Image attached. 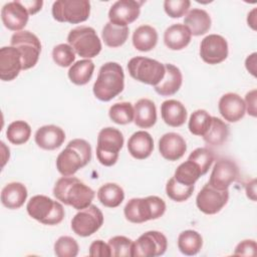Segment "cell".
Listing matches in <instances>:
<instances>
[{
	"mask_svg": "<svg viewBox=\"0 0 257 257\" xmlns=\"http://www.w3.org/2000/svg\"><path fill=\"white\" fill-rule=\"evenodd\" d=\"M53 195L64 205L71 206L79 211L91 205L94 191L75 177L63 176L56 181Z\"/></svg>",
	"mask_w": 257,
	"mask_h": 257,
	"instance_id": "6da1fadb",
	"label": "cell"
},
{
	"mask_svg": "<svg viewBox=\"0 0 257 257\" xmlns=\"http://www.w3.org/2000/svg\"><path fill=\"white\" fill-rule=\"evenodd\" d=\"M124 87V73L117 62H106L99 68L93 84V94L101 101H109L118 95Z\"/></svg>",
	"mask_w": 257,
	"mask_h": 257,
	"instance_id": "7a4b0ae2",
	"label": "cell"
},
{
	"mask_svg": "<svg viewBox=\"0 0 257 257\" xmlns=\"http://www.w3.org/2000/svg\"><path fill=\"white\" fill-rule=\"evenodd\" d=\"M91 160V147L82 139L70 141L57 156L56 169L64 177L73 176Z\"/></svg>",
	"mask_w": 257,
	"mask_h": 257,
	"instance_id": "3957f363",
	"label": "cell"
},
{
	"mask_svg": "<svg viewBox=\"0 0 257 257\" xmlns=\"http://www.w3.org/2000/svg\"><path fill=\"white\" fill-rule=\"evenodd\" d=\"M166 212L165 201L158 196L133 198L123 208L125 219L135 224H141L162 217Z\"/></svg>",
	"mask_w": 257,
	"mask_h": 257,
	"instance_id": "277c9868",
	"label": "cell"
},
{
	"mask_svg": "<svg viewBox=\"0 0 257 257\" xmlns=\"http://www.w3.org/2000/svg\"><path fill=\"white\" fill-rule=\"evenodd\" d=\"M26 210L31 218L50 226L59 224L65 216L63 206L44 195L33 196L28 201Z\"/></svg>",
	"mask_w": 257,
	"mask_h": 257,
	"instance_id": "5b68a950",
	"label": "cell"
},
{
	"mask_svg": "<svg viewBox=\"0 0 257 257\" xmlns=\"http://www.w3.org/2000/svg\"><path fill=\"white\" fill-rule=\"evenodd\" d=\"M123 142V136L117 128L107 126L100 130L97 136L96 146V158L98 162L105 167L113 166L118 159Z\"/></svg>",
	"mask_w": 257,
	"mask_h": 257,
	"instance_id": "8992f818",
	"label": "cell"
},
{
	"mask_svg": "<svg viewBox=\"0 0 257 257\" xmlns=\"http://www.w3.org/2000/svg\"><path fill=\"white\" fill-rule=\"evenodd\" d=\"M67 42L74 52L84 58H92L99 54L101 42L96 31L89 26H78L71 29L67 35Z\"/></svg>",
	"mask_w": 257,
	"mask_h": 257,
	"instance_id": "52a82bcc",
	"label": "cell"
},
{
	"mask_svg": "<svg viewBox=\"0 0 257 257\" xmlns=\"http://www.w3.org/2000/svg\"><path fill=\"white\" fill-rule=\"evenodd\" d=\"M130 75L145 84L157 85L165 75V65L158 60L137 56L133 57L127 63Z\"/></svg>",
	"mask_w": 257,
	"mask_h": 257,
	"instance_id": "ba28073f",
	"label": "cell"
},
{
	"mask_svg": "<svg viewBox=\"0 0 257 257\" xmlns=\"http://www.w3.org/2000/svg\"><path fill=\"white\" fill-rule=\"evenodd\" d=\"M51 12L58 22L81 23L89 17L90 2L88 0H58L52 4Z\"/></svg>",
	"mask_w": 257,
	"mask_h": 257,
	"instance_id": "9c48e42d",
	"label": "cell"
},
{
	"mask_svg": "<svg viewBox=\"0 0 257 257\" xmlns=\"http://www.w3.org/2000/svg\"><path fill=\"white\" fill-rule=\"evenodd\" d=\"M10 43L21 54L23 70H27L37 63L41 52V43L35 34L28 30L15 32L11 36Z\"/></svg>",
	"mask_w": 257,
	"mask_h": 257,
	"instance_id": "30bf717a",
	"label": "cell"
},
{
	"mask_svg": "<svg viewBox=\"0 0 257 257\" xmlns=\"http://www.w3.org/2000/svg\"><path fill=\"white\" fill-rule=\"evenodd\" d=\"M168 248L167 237L159 231H148L133 245V257H156L165 254Z\"/></svg>",
	"mask_w": 257,
	"mask_h": 257,
	"instance_id": "8fae6325",
	"label": "cell"
},
{
	"mask_svg": "<svg viewBox=\"0 0 257 257\" xmlns=\"http://www.w3.org/2000/svg\"><path fill=\"white\" fill-rule=\"evenodd\" d=\"M102 224V212L95 205H89L74 215L71 220V229L80 237H88L95 233Z\"/></svg>",
	"mask_w": 257,
	"mask_h": 257,
	"instance_id": "7c38bea8",
	"label": "cell"
},
{
	"mask_svg": "<svg viewBox=\"0 0 257 257\" xmlns=\"http://www.w3.org/2000/svg\"><path fill=\"white\" fill-rule=\"evenodd\" d=\"M228 200V190H218L207 183L198 193L196 197V205L202 213L206 215H214L222 210Z\"/></svg>",
	"mask_w": 257,
	"mask_h": 257,
	"instance_id": "4fadbf2b",
	"label": "cell"
},
{
	"mask_svg": "<svg viewBox=\"0 0 257 257\" xmlns=\"http://www.w3.org/2000/svg\"><path fill=\"white\" fill-rule=\"evenodd\" d=\"M200 56L206 63H221L228 56L227 40L218 34L207 35L201 41Z\"/></svg>",
	"mask_w": 257,
	"mask_h": 257,
	"instance_id": "5bb4252c",
	"label": "cell"
},
{
	"mask_svg": "<svg viewBox=\"0 0 257 257\" xmlns=\"http://www.w3.org/2000/svg\"><path fill=\"white\" fill-rule=\"evenodd\" d=\"M239 177V168L229 159L218 160L211 172L209 184L218 190H228L229 186Z\"/></svg>",
	"mask_w": 257,
	"mask_h": 257,
	"instance_id": "9a60e30c",
	"label": "cell"
},
{
	"mask_svg": "<svg viewBox=\"0 0 257 257\" xmlns=\"http://www.w3.org/2000/svg\"><path fill=\"white\" fill-rule=\"evenodd\" d=\"M144 2L135 0H118L113 3L108 11L109 22L117 26H127L138 19L141 5Z\"/></svg>",
	"mask_w": 257,
	"mask_h": 257,
	"instance_id": "2e32d148",
	"label": "cell"
},
{
	"mask_svg": "<svg viewBox=\"0 0 257 257\" xmlns=\"http://www.w3.org/2000/svg\"><path fill=\"white\" fill-rule=\"evenodd\" d=\"M29 13L21 1L6 3L1 10V19L4 26L12 31H22L26 26Z\"/></svg>",
	"mask_w": 257,
	"mask_h": 257,
	"instance_id": "e0dca14e",
	"label": "cell"
},
{
	"mask_svg": "<svg viewBox=\"0 0 257 257\" xmlns=\"http://www.w3.org/2000/svg\"><path fill=\"white\" fill-rule=\"evenodd\" d=\"M22 69V57L19 50L13 46H4L0 49V78L11 81L16 78Z\"/></svg>",
	"mask_w": 257,
	"mask_h": 257,
	"instance_id": "ac0fdd59",
	"label": "cell"
},
{
	"mask_svg": "<svg viewBox=\"0 0 257 257\" xmlns=\"http://www.w3.org/2000/svg\"><path fill=\"white\" fill-rule=\"evenodd\" d=\"M220 114L229 122H236L243 118L246 106L243 98L234 92H228L221 96L218 102Z\"/></svg>",
	"mask_w": 257,
	"mask_h": 257,
	"instance_id": "d6986e66",
	"label": "cell"
},
{
	"mask_svg": "<svg viewBox=\"0 0 257 257\" xmlns=\"http://www.w3.org/2000/svg\"><path fill=\"white\" fill-rule=\"evenodd\" d=\"M159 151L164 159L174 162L185 155L187 144L181 135L177 133H167L163 135L159 141Z\"/></svg>",
	"mask_w": 257,
	"mask_h": 257,
	"instance_id": "ffe728a7",
	"label": "cell"
},
{
	"mask_svg": "<svg viewBox=\"0 0 257 257\" xmlns=\"http://www.w3.org/2000/svg\"><path fill=\"white\" fill-rule=\"evenodd\" d=\"M36 145L42 150L53 151L61 147L65 141L64 131L54 124H47L39 127L34 136Z\"/></svg>",
	"mask_w": 257,
	"mask_h": 257,
	"instance_id": "44dd1931",
	"label": "cell"
},
{
	"mask_svg": "<svg viewBox=\"0 0 257 257\" xmlns=\"http://www.w3.org/2000/svg\"><path fill=\"white\" fill-rule=\"evenodd\" d=\"M127 151L137 160H145L154 151L153 137L145 131L134 133L127 141Z\"/></svg>",
	"mask_w": 257,
	"mask_h": 257,
	"instance_id": "7402d4cb",
	"label": "cell"
},
{
	"mask_svg": "<svg viewBox=\"0 0 257 257\" xmlns=\"http://www.w3.org/2000/svg\"><path fill=\"white\" fill-rule=\"evenodd\" d=\"M165 75L163 79L154 86L156 92L162 96H170L175 94L182 86L183 76L181 70L171 63H166Z\"/></svg>",
	"mask_w": 257,
	"mask_h": 257,
	"instance_id": "603a6c76",
	"label": "cell"
},
{
	"mask_svg": "<svg viewBox=\"0 0 257 257\" xmlns=\"http://www.w3.org/2000/svg\"><path fill=\"white\" fill-rule=\"evenodd\" d=\"M161 115L166 124L178 127L187 120V109L181 101L168 99L161 104Z\"/></svg>",
	"mask_w": 257,
	"mask_h": 257,
	"instance_id": "cb8c5ba5",
	"label": "cell"
},
{
	"mask_svg": "<svg viewBox=\"0 0 257 257\" xmlns=\"http://www.w3.org/2000/svg\"><path fill=\"white\" fill-rule=\"evenodd\" d=\"M27 189L19 182L7 184L1 191V203L4 207L16 210L23 206L27 199Z\"/></svg>",
	"mask_w": 257,
	"mask_h": 257,
	"instance_id": "d4e9b609",
	"label": "cell"
},
{
	"mask_svg": "<svg viewBox=\"0 0 257 257\" xmlns=\"http://www.w3.org/2000/svg\"><path fill=\"white\" fill-rule=\"evenodd\" d=\"M192 38L189 28L181 23L173 24L164 33V42L172 50H181L188 46Z\"/></svg>",
	"mask_w": 257,
	"mask_h": 257,
	"instance_id": "484cf974",
	"label": "cell"
},
{
	"mask_svg": "<svg viewBox=\"0 0 257 257\" xmlns=\"http://www.w3.org/2000/svg\"><path fill=\"white\" fill-rule=\"evenodd\" d=\"M135 124L141 128L152 127L157 121V108L153 100L149 98L139 99L135 106Z\"/></svg>",
	"mask_w": 257,
	"mask_h": 257,
	"instance_id": "4316f807",
	"label": "cell"
},
{
	"mask_svg": "<svg viewBox=\"0 0 257 257\" xmlns=\"http://www.w3.org/2000/svg\"><path fill=\"white\" fill-rule=\"evenodd\" d=\"M211 17L204 9L194 8L190 10L184 19V25H186L191 34L194 36H200L209 31L211 28Z\"/></svg>",
	"mask_w": 257,
	"mask_h": 257,
	"instance_id": "83f0119b",
	"label": "cell"
},
{
	"mask_svg": "<svg viewBox=\"0 0 257 257\" xmlns=\"http://www.w3.org/2000/svg\"><path fill=\"white\" fill-rule=\"evenodd\" d=\"M158 43V32L150 25L139 26L133 34V44L135 48L142 52L151 51Z\"/></svg>",
	"mask_w": 257,
	"mask_h": 257,
	"instance_id": "f1b7e54d",
	"label": "cell"
},
{
	"mask_svg": "<svg viewBox=\"0 0 257 257\" xmlns=\"http://www.w3.org/2000/svg\"><path fill=\"white\" fill-rule=\"evenodd\" d=\"M97 199L104 207L116 208L122 203L124 199V192L117 184L106 183L98 189Z\"/></svg>",
	"mask_w": 257,
	"mask_h": 257,
	"instance_id": "f546056e",
	"label": "cell"
},
{
	"mask_svg": "<svg viewBox=\"0 0 257 257\" xmlns=\"http://www.w3.org/2000/svg\"><path fill=\"white\" fill-rule=\"evenodd\" d=\"M229 133V125L225 121L217 116H212L211 125L207 133L203 136V139L207 145L220 147L227 141Z\"/></svg>",
	"mask_w": 257,
	"mask_h": 257,
	"instance_id": "4dcf8cb0",
	"label": "cell"
},
{
	"mask_svg": "<svg viewBox=\"0 0 257 257\" xmlns=\"http://www.w3.org/2000/svg\"><path fill=\"white\" fill-rule=\"evenodd\" d=\"M202 246L203 238L195 230H185L178 237V248L184 255H196L200 252Z\"/></svg>",
	"mask_w": 257,
	"mask_h": 257,
	"instance_id": "1f68e13d",
	"label": "cell"
},
{
	"mask_svg": "<svg viewBox=\"0 0 257 257\" xmlns=\"http://www.w3.org/2000/svg\"><path fill=\"white\" fill-rule=\"evenodd\" d=\"M94 64L90 59H81L73 63L68 70L70 81L76 85H84L92 77Z\"/></svg>",
	"mask_w": 257,
	"mask_h": 257,
	"instance_id": "d6a6232c",
	"label": "cell"
},
{
	"mask_svg": "<svg viewBox=\"0 0 257 257\" xmlns=\"http://www.w3.org/2000/svg\"><path fill=\"white\" fill-rule=\"evenodd\" d=\"M101 37L105 45L108 47H119L125 43L128 37V27L117 26L107 22L102 28Z\"/></svg>",
	"mask_w": 257,
	"mask_h": 257,
	"instance_id": "836d02e7",
	"label": "cell"
},
{
	"mask_svg": "<svg viewBox=\"0 0 257 257\" xmlns=\"http://www.w3.org/2000/svg\"><path fill=\"white\" fill-rule=\"evenodd\" d=\"M201 176L202 173L198 165L193 161L187 160L176 169L174 178L181 184L186 186H193Z\"/></svg>",
	"mask_w": 257,
	"mask_h": 257,
	"instance_id": "e575fe53",
	"label": "cell"
},
{
	"mask_svg": "<svg viewBox=\"0 0 257 257\" xmlns=\"http://www.w3.org/2000/svg\"><path fill=\"white\" fill-rule=\"evenodd\" d=\"M212 122V116L205 109L195 110L189 119L188 127L191 134L203 137L209 130Z\"/></svg>",
	"mask_w": 257,
	"mask_h": 257,
	"instance_id": "d590c367",
	"label": "cell"
},
{
	"mask_svg": "<svg viewBox=\"0 0 257 257\" xmlns=\"http://www.w3.org/2000/svg\"><path fill=\"white\" fill-rule=\"evenodd\" d=\"M6 136L11 144L22 145L29 140L31 136V127L24 120H15L8 125Z\"/></svg>",
	"mask_w": 257,
	"mask_h": 257,
	"instance_id": "8d00e7d4",
	"label": "cell"
},
{
	"mask_svg": "<svg viewBox=\"0 0 257 257\" xmlns=\"http://www.w3.org/2000/svg\"><path fill=\"white\" fill-rule=\"evenodd\" d=\"M109 118L117 124H126L134 120L135 110L131 102H116L109 107Z\"/></svg>",
	"mask_w": 257,
	"mask_h": 257,
	"instance_id": "74e56055",
	"label": "cell"
},
{
	"mask_svg": "<svg viewBox=\"0 0 257 257\" xmlns=\"http://www.w3.org/2000/svg\"><path fill=\"white\" fill-rule=\"evenodd\" d=\"M195 186H186L179 183L174 177H172L166 185V194L167 196L175 202H185L193 194Z\"/></svg>",
	"mask_w": 257,
	"mask_h": 257,
	"instance_id": "f35d334b",
	"label": "cell"
},
{
	"mask_svg": "<svg viewBox=\"0 0 257 257\" xmlns=\"http://www.w3.org/2000/svg\"><path fill=\"white\" fill-rule=\"evenodd\" d=\"M108 246L110 248L111 256L114 257H133V245L132 239L125 236H114L108 240Z\"/></svg>",
	"mask_w": 257,
	"mask_h": 257,
	"instance_id": "ab89813d",
	"label": "cell"
},
{
	"mask_svg": "<svg viewBox=\"0 0 257 257\" xmlns=\"http://www.w3.org/2000/svg\"><path fill=\"white\" fill-rule=\"evenodd\" d=\"M188 160L193 161L195 164H197L201 170L202 176H204L205 174H207L210 167L212 166L215 160V155L208 148H197L190 154Z\"/></svg>",
	"mask_w": 257,
	"mask_h": 257,
	"instance_id": "60d3db41",
	"label": "cell"
},
{
	"mask_svg": "<svg viewBox=\"0 0 257 257\" xmlns=\"http://www.w3.org/2000/svg\"><path fill=\"white\" fill-rule=\"evenodd\" d=\"M78 250V243L69 236H61L54 243V254L57 257H75Z\"/></svg>",
	"mask_w": 257,
	"mask_h": 257,
	"instance_id": "b9f144b4",
	"label": "cell"
},
{
	"mask_svg": "<svg viewBox=\"0 0 257 257\" xmlns=\"http://www.w3.org/2000/svg\"><path fill=\"white\" fill-rule=\"evenodd\" d=\"M52 58L57 65L61 67H67L74 62L75 52L69 44L61 43L53 47Z\"/></svg>",
	"mask_w": 257,
	"mask_h": 257,
	"instance_id": "7bdbcfd3",
	"label": "cell"
},
{
	"mask_svg": "<svg viewBox=\"0 0 257 257\" xmlns=\"http://www.w3.org/2000/svg\"><path fill=\"white\" fill-rule=\"evenodd\" d=\"M190 5L189 0H166L164 9L171 18H180L188 12Z\"/></svg>",
	"mask_w": 257,
	"mask_h": 257,
	"instance_id": "ee69618b",
	"label": "cell"
},
{
	"mask_svg": "<svg viewBox=\"0 0 257 257\" xmlns=\"http://www.w3.org/2000/svg\"><path fill=\"white\" fill-rule=\"evenodd\" d=\"M88 254L91 257H109L111 256L110 248L108 244L104 243L102 240L93 241L88 250Z\"/></svg>",
	"mask_w": 257,
	"mask_h": 257,
	"instance_id": "f6af8a7d",
	"label": "cell"
},
{
	"mask_svg": "<svg viewBox=\"0 0 257 257\" xmlns=\"http://www.w3.org/2000/svg\"><path fill=\"white\" fill-rule=\"evenodd\" d=\"M256 250L257 245L254 240H243L236 246L233 254L239 256H255Z\"/></svg>",
	"mask_w": 257,
	"mask_h": 257,
	"instance_id": "bcb514c9",
	"label": "cell"
},
{
	"mask_svg": "<svg viewBox=\"0 0 257 257\" xmlns=\"http://www.w3.org/2000/svg\"><path fill=\"white\" fill-rule=\"evenodd\" d=\"M256 89H252L247 92L244 101L248 114L252 116H256Z\"/></svg>",
	"mask_w": 257,
	"mask_h": 257,
	"instance_id": "7dc6e473",
	"label": "cell"
},
{
	"mask_svg": "<svg viewBox=\"0 0 257 257\" xmlns=\"http://www.w3.org/2000/svg\"><path fill=\"white\" fill-rule=\"evenodd\" d=\"M21 2L27 9L29 15H33V14L37 13L38 11H40L41 7L43 5V1H41V0H37V1L30 0V1H21Z\"/></svg>",
	"mask_w": 257,
	"mask_h": 257,
	"instance_id": "c3c4849f",
	"label": "cell"
},
{
	"mask_svg": "<svg viewBox=\"0 0 257 257\" xmlns=\"http://www.w3.org/2000/svg\"><path fill=\"white\" fill-rule=\"evenodd\" d=\"M256 52L252 53L251 55H248V57L246 58L245 60V66H246V69L253 75V76H256Z\"/></svg>",
	"mask_w": 257,
	"mask_h": 257,
	"instance_id": "681fc988",
	"label": "cell"
},
{
	"mask_svg": "<svg viewBox=\"0 0 257 257\" xmlns=\"http://www.w3.org/2000/svg\"><path fill=\"white\" fill-rule=\"evenodd\" d=\"M255 13H256V9L254 8V9L248 14V18H247L248 25H250L254 30L256 29V27H255V24H256V16H255Z\"/></svg>",
	"mask_w": 257,
	"mask_h": 257,
	"instance_id": "f907efd6",
	"label": "cell"
}]
</instances>
